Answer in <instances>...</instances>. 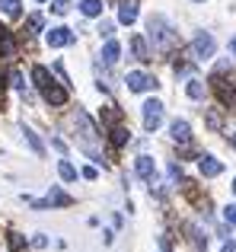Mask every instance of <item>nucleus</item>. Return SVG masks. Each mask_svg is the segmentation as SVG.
<instances>
[{
	"label": "nucleus",
	"mask_w": 236,
	"mask_h": 252,
	"mask_svg": "<svg viewBox=\"0 0 236 252\" xmlns=\"http://www.w3.org/2000/svg\"><path fill=\"white\" fill-rule=\"evenodd\" d=\"M121 109H118V105H106V109H102V125H106V128H115V125H121Z\"/></svg>",
	"instance_id": "14"
},
{
	"label": "nucleus",
	"mask_w": 236,
	"mask_h": 252,
	"mask_svg": "<svg viewBox=\"0 0 236 252\" xmlns=\"http://www.w3.org/2000/svg\"><path fill=\"white\" fill-rule=\"evenodd\" d=\"M211 86H214V93H217L220 105H224L227 112H236V83H230V80H224V77L214 74L211 77Z\"/></svg>",
	"instance_id": "4"
},
{
	"label": "nucleus",
	"mask_w": 236,
	"mask_h": 252,
	"mask_svg": "<svg viewBox=\"0 0 236 252\" xmlns=\"http://www.w3.org/2000/svg\"><path fill=\"white\" fill-rule=\"evenodd\" d=\"M147 32H150V42H153V51H160V55H166V51L176 48V42H179L176 29L160 16V13H153V16L147 19Z\"/></svg>",
	"instance_id": "2"
},
{
	"label": "nucleus",
	"mask_w": 236,
	"mask_h": 252,
	"mask_svg": "<svg viewBox=\"0 0 236 252\" xmlns=\"http://www.w3.org/2000/svg\"><path fill=\"white\" fill-rule=\"evenodd\" d=\"M205 122H207V128H211V131H220V128H224V115H220V112H214V109L205 112Z\"/></svg>",
	"instance_id": "22"
},
{
	"label": "nucleus",
	"mask_w": 236,
	"mask_h": 252,
	"mask_svg": "<svg viewBox=\"0 0 236 252\" xmlns=\"http://www.w3.org/2000/svg\"><path fill=\"white\" fill-rule=\"evenodd\" d=\"M230 48H233V55H236V35H233V42H230Z\"/></svg>",
	"instance_id": "34"
},
{
	"label": "nucleus",
	"mask_w": 236,
	"mask_h": 252,
	"mask_svg": "<svg viewBox=\"0 0 236 252\" xmlns=\"http://www.w3.org/2000/svg\"><path fill=\"white\" fill-rule=\"evenodd\" d=\"M96 176H99V172H96V166H87V169H83V179H96Z\"/></svg>",
	"instance_id": "31"
},
{
	"label": "nucleus",
	"mask_w": 236,
	"mask_h": 252,
	"mask_svg": "<svg viewBox=\"0 0 236 252\" xmlns=\"http://www.w3.org/2000/svg\"><path fill=\"white\" fill-rule=\"evenodd\" d=\"M134 169H137V176L141 179H147V182H153V172H156V163H153V157H137L134 160Z\"/></svg>",
	"instance_id": "12"
},
{
	"label": "nucleus",
	"mask_w": 236,
	"mask_h": 252,
	"mask_svg": "<svg viewBox=\"0 0 236 252\" xmlns=\"http://www.w3.org/2000/svg\"><path fill=\"white\" fill-rule=\"evenodd\" d=\"M188 96H192V99H201V96H205V86H201V80H195V77L188 80Z\"/></svg>",
	"instance_id": "26"
},
{
	"label": "nucleus",
	"mask_w": 236,
	"mask_h": 252,
	"mask_svg": "<svg viewBox=\"0 0 236 252\" xmlns=\"http://www.w3.org/2000/svg\"><path fill=\"white\" fill-rule=\"evenodd\" d=\"M6 240H10V252H29V243L23 240V233H10Z\"/></svg>",
	"instance_id": "24"
},
{
	"label": "nucleus",
	"mask_w": 236,
	"mask_h": 252,
	"mask_svg": "<svg viewBox=\"0 0 236 252\" xmlns=\"http://www.w3.org/2000/svg\"><path fill=\"white\" fill-rule=\"evenodd\" d=\"M198 169H201V176L214 179V176H220V172H224V163H220V160H214L211 154H205V157L198 160Z\"/></svg>",
	"instance_id": "11"
},
{
	"label": "nucleus",
	"mask_w": 236,
	"mask_h": 252,
	"mask_svg": "<svg viewBox=\"0 0 236 252\" xmlns=\"http://www.w3.org/2000/svg\"><path fill=\"white\" fill-rule=\"evenodd\" d=\"M10 83L16 86V90H23V93H26V83H23V74H19V70H13V74H10Z\"/></svg>",
	"instance_id": "30"
},
{
	"label": "nucleus",
	"mask_w": 236,
	"mask_h": 252,
	"mask_svg": "<svg viewBox=\"0 0 236 252\" xmlns=\"http://www.w3.org/2000/svg\"><path fill=\"white\" fill-rule=\"evenodd\" d=\"M131 51H134V58H137V61H144V64L150 61V51H147V42H144L141 35H134V38H131Z\"/></svg>",
	"instance_id": "16"
},
{
	"label": "nucleus",
	"mask_w": 236,
	"mask_h": 252,
	"mask_svg": "<svg viewBox=\"0 0 236 252\" xmlns=\"http://www.w3.org/2000/svg\"><path fill=\"white\" fill-rule=\"evenodd\" d=\"M58 172H61V179H64V182H74V179H77L74 163H67V160H61V163H58Z\"/></svg>",
	"instance_id": "25"
},
{
	"label": "nucleus",
	"mask_w": 236,
	"mask_h": 252,
	"mask_svg": "<svg viewBox=\"0 0 236 252\" xmlns=\"http://www.w3.org/2000/svg\"><path fill=\"white\" fill-rule=\"evenodd\" d=\"M214 48H217V42H214L211 32H198V35L192 38V55H195V61H207V58H214Z\"/></svg>",
	"instance_id": "5"
},
{
	"label": "nucleus",
	"mask_w": 236,
	"mask_h": 252,
	"mask_svg": "<svg viewBox=\"0 0 236 252\" xmlns=\"http://www.w3.org/2000/svg\"><path fill=\"white\" fill-rule=\"evenodd\" d=\"M233 191H236V179H233Z\"/></svg>",
	"instance_id": "37"
},
{
	"label": "nucleus",
	"mask_w": 236,
	"mask_h": 252,
	"mask_svg": "<svg viewBox=\"0 0 236 252\" xmlns=\"http://www.w3.org/2000/svg\"><path fill=\"white\" fill-rule=\"evenodd\" d=\"M45 42H48V48H64V45H74L77 35L67 29V26H55V29L45 32Z\"/></svg>",
	"instance_id": "7"
},
{
	"label": "nucleus",
	"mask_w": 236,
	"mask_h": 252,
	"mask_svg": "<svg viewBox=\"0 0 236 252\" xmlns=\"http://www.w3.org/2000/svg\"><path fill=\"white\" fill-rule=\"evenodd\" d=\"M195 3H205V0H195Z\"/></svg>",
	"instance_id": "38"
},
{
	"label": "nucleus",
	"mask_w": 236,
	"mask_h": 252,
	"mask_svg": "<svg viewBox=\"0 0 236 252\" xmlns=\"http://www.w3.org/2000/svg\"><path fill=\"white\" fill-rule=\"evenodd\" d=\"M128 90H134V93H147V90H156V77H150V74H141V70H131L128 74Z\"/></svg>",
	"instance_id": "8"
},
{
	"label": "nucleus",
	"mask_w": 236,
	"mask_h": 252,
	"mask_svg": "<svg viewBox=\"0 0 236 252\" xmlns=\"http://www.w3.org/2000/svg\"><path fill=\"white\" fill-rule=\"evenodd\" d=\"M0 96H3V80H0Z\"/></svg>",
	"instance_id": "36"
},
{
	"label": "nucleus",
	"mask_w": 236,
	"mask_h": 252,
	"mask_svg": "<svg viewBox=\"0 0 236 252\" xmlns=\"http://www.w3.org/2000/svg\"><path fill=\"white\" fill-rule=\"evenodd\" d=\"M74 131H77V141H80V147L87 150V157L93 163H102V150H99V131H96L93 118L87 115V112H74Z\"/></svg>",
	"instance_id": "1"
},
{
	"label": "nucleus",
	"mask_w": 236,
	"mask_h": 252,
	"mask_svg": "<svg viewBox=\"0 0 236 252\" xmlns=\"http://www.w3.org/2000/svg\"><path fill=\"white\" fill-rule=\"evenodd\" d=\"M0 13H3L6 19H19V13H23V3H19V0H0Z\"/></svg>",
	"instance_id": "17"
},
{
	"label": "nucleus",
	"mask_w": 236,
	"mask_h": 252,
	"mask_svg": "<svg viewBox=\"0 0 236 252\" xmlns=\"http://www.w3.org/2000/svg\"><path fill=\"white\" fill-rule=\"evenodd\" d=\"M169 134H173L176 144H188L192 141V125H188L185 118H176V122L169 125Z\"/></svg>",
	"instance_id": "10"
},
{
	"label": "nucleus",
	"mask_w": 236,
	"mask_h": 252,
	"mask_svg": "<svg viewBox=\"0 0 236 252\" xmlns=\"http://www.w3.org/2000/svg\"><path fill=\"white\" fill-rule=\"evenodd\" d=\"M26 29H29V32H38V29H42V16H38V13H32V16L26 19Z\"/></svg>",
	"instance_id": "27"
},
{
	"label": "nucleus",
	"mask_w": 236,
	"mask_h": 252,
	"mask_svg": "<svg viewBox=\"0 0 236 252\" xmlns=\"http://www.w3.org/2000/svg\"><path fill=\"white\" fill-rule=\"evenodd\" d=\"M32 80H35V86H38V90H45V86L51 83V74H48V67L35 64V67H32Z\"/></svg>",
	"instance_id": "18"
},
{
	"label": "nucleus",
	"mask_w": 236,
	"mask_h": 252,
	"mask_svg": "<svg viewBox=\"0 0 236 252\" xmlns=\"http://www.w3.org/2000/svg\"><path fill=\"white\" fill-rule=\"evenodd\" d=\"M70 6H67V0H51V13H58V16H64Z\"/></svg>",
	"instance_id": "28"
},
{
	"label": "nucleus",
	"mask_w": 236,
	"mask_h": 252,
	"mask_svg": "<svg viewBox=\"0 0 236 252\" xmlns=\"http://www.w3.org/2000/svg\"><path fill=\"white\" fill-rule=\"evenodd\" d=\"M134 19H137V0H124V3H121V10H118V23L131 26Z\"/></svg>",
	"instance_id": "13"
},
{
	"label": "nucleus",
	"mask_w": 236,
	"mask_h": 252,
	"mask_svg": "<svg viewBox=\"0 0 236 252\" xmlns=\"http://www.w3.org/2000/svg\"><path fill=\"white\" fill-rule=\"evenodd\" d=\"M13 51H16V42H13L10 29H3V26H0V55H3V58H10Z\"/></svg>",
	"instance_id": "15"
},
{
	"label": "nucleus",
	"mask_w": 236,
	"mask_h": 252,
	"mask_svg": "<svg viewBox=\"0 0 236 252\" xmlns=\"http://www.w3.org/2000/svg\"><path fill=\"white\" fill-rule=\"evenodd\" d=\"M220 252H236V240H230V243H224V249Z\"/></svg>",
	"instance_id": "33"
},
{
	"label": "nucleus",
	"mask_w": 236,
	"mask_h": 252,
	"mask_svg": "<svg viewBox=\"0 0 236 252\" xmlns=\"http://www.w3.org/2000/svg\"><path fill=\"white\" fill-rule=\"evenodd\" d=\"M42 99H45L48 105H67L70 93H67V86H61V83H55V80H51V83L42 90Z\"/></svg>",
	"instance_id": "9"
},
{
	"label": "nucleus",
	"mask_w": 236,
	"mask_h": 252,
	"mask_svg": "<svg viewBox=\"0 0 236 252\" xmlns=\"http://www.w3.org/2000/svg\"><path fill=\"white\" fill-rule=\"evenodd\" d=\"M224 220L230 223V227H236V204H230V208H224Z\"/></svg>",
	"instance_id": "29"
},
{
	"label": "nucleus",
	"mask_w": 236,
	"mask_h": 252,
	"mask_svg": "<svg viewBox=\"0 0 236 252\" xmlns=\"http://www.w3.org/2000/svg\"><path fill=\"white\" fill-rule=\"evenodd\" d=\"M102 10H106V6H102V0H83V3H80V13H83V16H102Z\"/></svg>",
	"instance_id": "20"
},
{
	"label": "nucleus",
	"mask_w": 236,
	"mask_h": 252,
	"mask_svg": "<svg viewBox=\"0 0 236 252\" xmlns=\"http://www.w3.org/2000/svg\"><path fill=\"white\" fill-rule=\"evenodd\" d=\"M118 55H121V45L109 38L106 48H102V61H106V64H115V61H118Z\"/></svg>",
	"instance_id": "19"
},
{
	"label": "nucleus",
	"mask_w": 236,
	"mask_h": 252,
	"mask_svg": "<svg viewBox=\"0 0 236 252\" xmlns=\"http://www.w3.org/2000/svg\"><path fill=\"white\" fill-rule=\"evenodd\" d=\"M160 125H163V102L160 99H147V102H144V131L153 134Z\"/></svg>",
	"instance_id": "6"
},
{
	"label": "nucleus",
	"mask_w": 236,
	"mask_h": 252,
	"mask_svg": "<svg viewBox=\"0 0 236 252\" xmlns=\"http://www.w3.org/2000/svg\"><path fill=\"white\" fill-rule=\"evenodd\" d=\"M109 134H112V144H115V147H124V144L131 141V131H128V128H121V125H115Z\"/></svg>",
	"instance_id": "21"
},
{
	"label": "nucleus",
	"mask_w": 236,
	"mask_h": 252,
	"mask_svg": "<svg viewBox=\"0 0 236 252\" xmlns=\"http://www.w3.org/2000/svg\"><path fill=\"white\" fill-rule=\"evenodd\" d=\"M23 137H26V144H29V147H32V150H35V154H38V157H42V154H45V147H42V141H38V137H35V131H32V128H23Z\"/></svg>",
	"instance_id": "23"
},
{
	"label": "nucleus",
	"mask_w": 236,
	"mask_h": 252,
	"mask_svg": "<svg viewBox=\"0 0 236 252\" xmlns=\"http://www.w3.org/2000/svg\"><path fill=\"white\" fill-rule=\"evenodd\" d=\"M26 201H29L35 211H45V208H70V204H74V198H70L67 191H61L58 185H51V191H48V198H45V201H35V198H26Z\"/></svg>",
	"instance_id": "3"
},
{
	"label": "nucleus",
	"mask_w": 236,
	"mask_h": 252,
	"mask_svg": "<svg viewBox=\"0 0 236 252\" xmlns=\"http://www.w3.org/2000/svg\"><path fill=\"white\" fill-rule=\"evenodd\" d=\"M38 3H45V0H38Z\"/></svg>",
	"instance_id": "39"
},
{
	"label": "nucleus",
	"mask_w": 236,
	"mask_h": 252,
	"mask_svg": "<svg viewBox=\"0 0 236 252\" xmlns=\"http://www.w3.org/2000/svg\"><path fill=\"white\" fill-rule=\"evenodd\" d=\"M99 32H102V35L109 38V35H112V23H102V26H99Z\"/></svg>",
	"instance_id": "32"
},
{
	"label": "nucleus",
	"mask_w": 236,
	"mask_h": 252,
	"mask_svg": "<svg viewBox=\"0 0 236 252\" xmlns=\"http://www.w3.org/2000/svg\"><path fill=\"white\" fill-rule=\"evenodd\" d=\"M230 144H233V147H236V134H230Z\"/></svg>",
	"instance_id": "35"
}]
</instances>
